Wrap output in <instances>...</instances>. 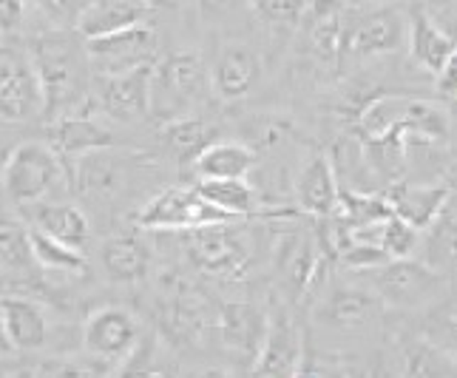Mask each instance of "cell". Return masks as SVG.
I'll return each instance as SVG.
<instances>
[{
    "instance_id": "cell-38",
    "label": "cell",
    "mask_w": 457,
    "mask_h": 378,
    "mask_svg": "<svg viewBox=\"0 0 457 378\" xmlns=\"http://www.w3.org/2000/svg\"><path fill=\"white\" fill-rule=\"evenodd\" d=\"M420 9L429 14V21H435L446 35L457 40V0H429Z\"/></svg>"
},
{
    "instance_id": "cell-41",
    "label": "cell",
    "mask_w": 457,
    "mask_h": 378,
    "mask_svg": "<svg viewBox=\"0 0 457 378\" xmlns=\"http://www.w3.org/2000/svg\"><path fill=\"white\" fill-rule=\"evenodd\" d=\"M346 0H307L304 14L312 23H324V21H336L344 14Z\"/></svg>"
},
{
    "instance_id": "cell-32",
    "label": "cell",
    "mask_w": 457,
    "mask_h": 378,
    "mask_svg": "<svg viewBox=\"0 0 457 378\" xmlns=\"http://www.w3.org/2000/svg\"><path fill=\"white\" fill-rule=\"evenodd\" d=\"M420 236L423 231L412 228L401 216L392 214L381 228V248L386 250L389 259H406L415 256V250L420 248Z\"/></svg>"
},
{
    "instance_id": "cell-51",
    "label": "cell",
    "mask_w": 457,
    "mask_h": 378,
    "mask_svg": "<svg viewBox=\"0 0 457 378\" xmlns=\"http://www.w3.org/2000/svg\"><path fill=\"white\" fill-rule=\"evenodd\" d=\"M0 40H4V38H0ZM0 55H4V52H0Z\"/></svg>"
},
{
    "instance_id": "cell-21",
    "label": "cell",
    "mask_w": 457,
    "mask_h": 378,
    "mask_svg": "<svg viewBox=\"0 0 457 378\" xmlns=\"http://www.w3.org/2000/svg\"><path fill=\"white\" fill-rule=\"evenodd\" d=\"M452 197L449 185H395L389 191V208L403 223L418 231H427L435 219L444 214Z\"/></svg>"
},
{
    "instance_id": "cell-10",
    "label": "cell",
    "mask_w": 457,
    "mask_h": 378,
    "mask_svg": "<svg viewBox=\"0 0 457 378\" xmlns=\"http://www.w3.org/2000/svg\"><path fill=\"white\" fill-rule=\"evenodd\" d=\"M267 324H270V316L250 302H228L219 307L213 319L219 344L230 353V358L247 367H253L262 353Z\"/></svg>"
},
{
    "instance_id": "cell-7",
    "label": "cell",
    "mask_w": 457,
    "mask_h": 378,
    "mask_svg": "<svg viewBox=\"0 0 457 378\" xmlns=\"http://www.w3.org/2000/svg\"><path fill=\"white\" fill-rule=\"evenodd\" d=\"M219 223H236V219L219 214L213 205L196 194V188H168V191L151 197L137 214V228L162 233H185Z\"/></svg>"
},
{
    "instance_id": "cell-9",
    "label": "cell",
    "mask_w": 457,
    "mask_h": 378,
    "mask_svg": "<svg viewBox=\"0 0 457 378\" xmlns=\"http://www.w3.org/2000/svg\"><path fill=\"white\" fill-rule=\"evenodd\" d=\"M46 114V94L29 55H0V120L31 122Z\"/></svg>"
},
{
    "instance_id": "cell-47",
    "label": "cell",
    "mask_w": 457,
    "mask_h": 378,
    "mask_svg": "<svg viewBox=\"0 0 457 378\" xmlns=\"http://www.w3.org/2000/svg\"><path fill=\"white\" fill-rule=\"evenodd\" d=\"M9 154H12V148H6V146H0V177H4V171H6V163H9Z\"/></svg>"
},
{
    "instance_id": "cell-24",
    "label": "cell",
    "mask_w": 457,
    "mask_h": 378,
    "mask_svg": "<svg viewBox=\"0 0 457 378\" xmlns=\"http://www.w3.org/2000/svg\"><path fill=\"white\" fill-rule=\"evenodd\" d=\"M253 165L256 151L247 143H233V139H213L194 160L199 180H239L247 177Z\"/></svg>"
},
{
    "instance_id": "cell-28",
    "label": "cell",
    "mask_w": 457,
    "mask_h": 378,
    "mask_svg": "<svg viewBox=\"0 0 457 378\" xmlns=\"http://www.w3.org/2000/svg\"><path fill=\"white\" fill-rule=\"evenodd\" d=\"M420 259L444 276H457V219L440 214L420 236Z\"/></svg>"
},
{
    "instance_id": "cell-29",
    "label": "cell",
    "mask_w": 457,
    "mask_h": 378,
    "mask_svg": "<svg viewBox=\"0 0 457 378\" xmlns=\"http://www.w3.org/2000/svg\"><path fill=\"white\" fill-rule=\"evenodd\" d=\"M398 367L406 378H449V361L435 341L406 339L398 350Z\"/></svg>"
},
{
    "instance_id": "cell-42",
    "label": "cell",
    "mask_w": 457,
    "mask_h": 378,
    "mask_svg": "<svg viewBox=\"0 0 457 378\" xmlns=\"http://www.w3.org/2000/svg\"><path fill=\"white\" fill-rule=\"evenodd\" d=\"M129 365V361H125ZM117 378H177L168 367H160V365H139V367H122V373Z\"/></svg>"
},
{
    "instance_id": "cell-30",
    "label": "cell",
    "mask_w": 457,
    "mask_h": 378,
    "mask_svg": "<svg viewBox=\"0 0 457 378\" xmlns=\"http://www.w3.org/2000/svg\"><path fill=\"white\" fill-rule=\"evenodd\" d=\"M35 265L31 256V231L18 216L0 214V267L6 273L29 271Z\"/></svg>"
},
{
    "instance_id": "cell-45",
    "label": "cell",
    "mask_w": 457,
    "mask_h": 378,
    "mask_svg": "<svg viewBox=\"0 0 457 378\" xmlns=\"http://www.w3.org/2000/svg\"><path fill=\"white\" fill-rule=\"evenodd\" d=\"M12 344H9V336H6V327H4V313H0V358L4 356H12Z\"/></svg>"
},
{
    "instance_id": "cell-1",
    "label": "cell",
    "mask_w": 457,
    "mask_h": 378,
    "mask_svg": "<svg viewBox=\"0 0 457 378\" xmlns=\"http://www.w3.org/2000/svg\"><path fill=\"white\" fill-rule=\"evenodd\" d=\"M40 86L46 94V117L60 120L69 114L91 112L94 97L88 91L91 63L86 55V40L74 43L66 35H43L29 52ZM97 108V105H94Z\"/></svg>"
},
{
    "instance_id": "cell-22",
    "label": "cell",
    "mask_w": 457,
    "mask_h": 378,
    "mask_svg": "<svg viewBox=\"0 0 457 378\" xmlns=\"http://www.w3.org/2000/svg\"><path fill=\"white\" fill-rule=\"evenodd\" d=\"M276 265H278L281 281L287 285V290L293 296H302L319 281L321 256H319V248H315L307 236L293 233V236H285V239H281V245L276 250Z\"/></svg>"
},
{
    "instance_id": "cell-26",
    "label": "cell",
    "mask_w": 457,
    "mask_h": 378,
    "mask_svg": "<svg viewBox=\"0 0 457 378\" xmlns=\"http://www.w3.org/2000/svg\"><path fill=\"white\" fill-rule=\"evenodd\" d=\"M160 139L165 143V148L173 160H179V163L191 160L194 163L196 156L216 139V129L208 120L182 114V117H173V120L162 122Z\"/></svg>"
},
{
    "instance_id": "cell-20",
    "label": "cell",
    "mask_w": 457,
    "mask_h": 378,
    "mask_svg": "<svg viewBox=\"0 0 457 378\" xmlns=\"http://www.w3.org/2000/svg\"><path fill=\"white\" fill-rule=\"evenodd\" d=\"M29 228H35V231L52 236V239H57L62 245L77 248V250H86L88 236H91L88 216L71 202H49L46 199V202L31 205Z\"/></svg>"
},
{
    "instance_id": "cell-40",
    "label": "cell",
    "mask_w": 457,
    "mask_h": 378,
    "mask_svg": "<svg viewBox=\"0 0 457 378\" xmlns=\"http://www.w3.org/2000/svg\"><path fill=\"white\" fill-rule=\"evenodd\" d=\"M435 88L444 100H457V49L449 55L444 69L435 74Z\"/></svg>"
},
{
    "instance_id": "cell-3",
    "label": "cell",
    "mask_w": 457,
    "mask_h": 378,
    "mask_svg": "<svg viewBox=\"0 0 457 378\" xmlns=\"http://www.w3.org/2000/svg\"><path fill=\"white\" fill-rule=\"evenodd\" d=\"M62 177H66L62 160L49 143H23L12 148L0 182L12 202L31 208V205L52 199Z\"/></svg>"
},
{
    "instance_id": "cell-23",
    "label": "cell",
    "mask_w": 457,
    "mask_h": 378,
    "mask_svg": "<svg viewBox=\"0 0 457 378\" xmlns=\"http://www.w3.org/2000/svg\"><path fill=\"white\" fill-rule=\"evenodd\" d=\"M409 55L418 63L423 71L437 74L444 69V63L449 60V55L457 49V40L452 35H446L435 21H429V14L420 6L409 14Z\"/></svg>"
},
{
    "instance_id": "cell-13",
    "label": "cell",
    "mask_w": 457,
    "mask_h": 378,
    "mask_svg": "<svg viewBox=\"0 0 457 378\" xmlns=\"http://www.w3.org/2000/svg\"><path fill=\"white\" fill-rule=\"evenodd\" d=\"M259 77L262 60L245 43H225L208 66L211 91L222 103H236L245 100L247 94H253V88L259 86Z\"/></svg>"
},
{
    "instance_id": "cell-33",
    "label": "cell",
    "mask_w": 457,
    "mask_h": 378,
    "mask_svg": "<svg viewBox=\"0 0 457 378\" xmlns=\"http://www.w3.org/2000/svg\"><path fill=\"white\" fill-rule=\"evenodd\" d=\"M256 18L270 26H293L304 18L307 0H250Z\"/></svg>"
},
{
    "instance_id": "cell-15",
    "label": "cell",
    "mask_w": 457,
    "mask_h": 378,
    "mask_svg": "<svg viewBox=\"0 0 457 378\" xmlns=\"http://www.w3.org/2000/svg\"><path fill=\"white\" fill-rule=\"evenodd\" d=\"M0 313H4V327L14 353H31L46 348L52 336V319L37 298L6 293L0 296Z\"/></svg>"
},
{
    "instance_id": "cell-12",
    "label": "cell",
    "mask_w": 457,
    "mask_h": 378,
    "mask_svg": "<svg viewBox=\"0 0 457 378\" xmlns=\"http://www.w3.org/2000/svg\"><path fill=\"white\" fill-rule=\"evenodd\" d=\"M156 66H139L122 74L94 77V105L114 120H139L151 114V86Z\"/></svg>"
},
{
    "instance_id": "cell-36",
    "label": "cell",
    "mask_w": 457,
    "mask_h": 378,
    "mask_svg": "<svg viewBox=\"0 0 457 378\" xmlns=\"http://www.w3.org/2000/svg\"><path fill=\"white\" fill-rule=\"evenodd\" d=\"M35 6L49 18L54 26H77L88 0H35Z\"/></svg>"
},
{
    "instance_id": "cell-5",
    "label": "cell",
    "mask_w": 457,
    "mask_h": 378,
    "mask_svg": "<svg viewBox=\"0 0 457 378\" xmlns=\"http://www.w3.org/2000/svg\"><path fill=\"white\" fill-rule=\"evenodd\" d=\"M143 341V322L131 310L103 305L83 322V350L103 367L125 365Z\"/></svg>"
},
{
    "instance_id": "cell-14",
    "label": "cell",
    "mask_w": 457,
    "mask_h": 378,
    "mask_svg": "<svg viewBox=\"0 0 457 378\" xmlns=\"http://www.w3.org/2000/svg\"><path fill=\"white\" fill-rule=\"evenodd\" d=\"M304 356V339L287 313H276L267 324V336L262 344V353L253 365L250 378H293L298 361Z\"/></svg>"
},
{
    "instance_id": "cell-16",
    "label": "cell",
    "mask_w": 457,
    "mask_h": 378,
    "mask_svg": "<svg viewBox=\"0 0 457 378\" xmlns=\"http://www.w3.org/2000/svg\"><path fill=\"white\" fill-rule=\"evenodd\" d=\"M114 139H117L114 131L105 129L91 112H80V114H69V117H60L52 122L49 146L54 148L60 160L80 163L83 156H88L94 151L112 148Z\"/></svg>"
},
{
    "instance_id": "cell-25",
    "label": "cell",
    "mask_w": 457,
    "mask_h": 378,
    "mask_svg": "<svg viewBox=\"0 0 457 378\" xmlns=\"http://www.w3.org/2000/svg\"><path fill=\"white\" fill-rule=\"evenodd\" d=\"M194 188L204 202L213 205L219 214H225L230 219L253 216L262 208L259 191L245 177H239V180H199Z\"/></svg>"
},
{
    "instance_id": "cell-27",
    "label": "cell",
    "mask_w": 457,
    "mask_h": 378,
    "mask_svg": "<svg viewBox=\"0 0 457 378\" xmlns=\"http://www.w3.org/2000/svg\"><path fill=\"white\" fill-rule=\"evenodd\" d=\"M103 265L114 281H137L151 271V248L139 236H112L103 245Z\"/></svg>"
},
{
    "instance_id": "cell-44",
    "label": "cell",
    "mask_w": 457,
    "mask_h": 378,
    "mask_svg": "<svg viewBox=\"0 0 457 378\" xmlns=\"http://www.w3.org/2000/svg\"><path fill=\"white\" fill-rule=\"evenodd\" d=\"M194 378H239V375L230 373V370H222V367H208V370L196 373Z\"/></svg>"
},
{
    "instance_id": "cell-8",
    "label": "cell",
    "mask_w": 457,
    "mask_h": 378,
    "mask_svg": "<svg viewBox=\"0 0 457 378\" xmlns=\"http://www.w3.org/2000/svg\"><path fill=\"white\" fill-rule=\"evenodd\" d=\"M86 55L91 63L94 77L122 74L139 66H156L160 57V38L148 23L114 31L105 38L86 40Z\"/></svg>"
},
{
    "instance_id": "cell-34",
    "label": "cell",
    "mask_w": 457,
    "mask_h": 378,
    "mask_svg": "<svg viewBox=\"0 0 457 378\" xmlns=\"http://www.w3.org/2000/svg\"><path fill=\"white\" fill-rule=\"evenodd\" d=\"M432 341L440 350H457V298L452 302H437L429 313Z\"/></svg>"
},
{
    "instance_id": "cell-46",
    "label": "cell",
    "mask_w": 457,
    "mask_h": 378,
    "mask_svg": "<svg viewBox=\"0 0 457 378\" xmlns=\"http://www.w3.org/2000/svg\"><path fill=\"white\" fill-rule=\"evenodd\" d=\"M148 9H177L182 6V0H145Z\"/></svg>"
},
{
    "instance_id": "cell-39",
    "label": "cell",
    "mask_w": 457,
    "mask_h": 378,
    "mask_svg": "<svg viewBox=\"0 0 457 378\" xmlns=\"http://www.w3.org/2000/svg\"><path fill=\"white\" fill-rule=\"evenodd\" d=\"M29 14V0H0V38L14 35Z\"/></svg>"
},
{
    "instance_id": "cell-4",
    "label": "cell",
    "mask_w": 457,
    "mask_h": 378,
    "mask_svg": "<svg viewBox=\"0 0 457 378\" xmlns=\"http://www.w3.org/2000/svg\"><path fill=\"white\" fill-rule=\"evenodd\" d=\"M208 88L211 80L204 60L196 52H173L154 69L151 112H162L165 120L182 117Z\"/></svg>"
},
{
    "instance_id": "cell-18",
    "label": "cell",
    "mask_w": 457,
    "mask_h": 378,
    "mask_svg": "<svg viewBox=\"0 0 457 378\" xmlns=\"http://www.w3.org/2000/svg\"><path fill=\"white\" fill-rule=\"evenodd\" d=\"M148 12L151 9L145 0H88L74 29L83 40L105 38L114 31L148 23Z\"/></svg>"
},
{
    "instance_id": "cell-11",
    "label": "cell",
    "mask_w": 457,
    "mask_h": 378,
    "mask_svg": "<svg viewBox=\"0 0 457 378\" xmlns=\"http://www.w3.org/2000/svg\"><path fill=\"white\" fill-rule=\"evenodd\" d=\"M409 38V18L398 6L364 12L344 31V52L355 57H378L401 49Z\"/></svg>"
},
{
    "instance_id": "cell-31",
    "label": "cell",
    "mask_w": 457,
    "mask_h": 378,
    "mask_svg": "<svg viewBox=\"0 0 457 378\" xmlns=\"http://www.w3.org/2000/svg\"><path fill=\"white\" fill-rule=\"evenodd\" d=\"M31 231V256L35 265L43 267L46 273H80L86 271V254L71 245H62L52 236H46L35 228Z\"/></svg>"
},
{
    "instance_id": "cell-2",
    "label": "cell",
    "mask_w": 457,
    "mask_h": 378,
    "mask_svg": "<svg viewBox=\"0 0 457 378\" xmlns=\"http://www.w3.org/2000/svg\"><path fill=\"white\" fill-rule=\"evenodd\" d=\"M370 276V290L389 307L423 310L444 302L449 293V276L435 271L423 259H389L364 271Z\"/></svg>"
},
{
    "instance_id": "cell-50",
    "label": "cell",
    "mask_w": 457,
    "mask_h": 378,
    "mask_svg": "<svg viewBox=\"0 0 457 378\" xmlns=\"http://www.w3.org/2000/svg\"><path fill=\"white\" fill-rule=\"evenodd\" d=\"M4 378H31V373H9V375H4Z\"/></svg>"
},
{
    "instance_id": "cell-6",
    "label": "cell",
    "mask_w": 457,
    "mask_h": 378,
    "mask_svg": "<svg viewBox=\"0 0 457 378\" xmlns=\"http://www.w3.org/2000/svg\"><path fill=\"white\" fill-rule=\"evenodd\" d=\"M185 254L199 273L239 279L250 267V245L233 223L185 231Z\"/></svg>"
},
{
    "instance_id": "cell-43",
    "label": "cell",
    "mask_w": 457,
    "mask_h": 378,
    "mask_svg": "<svg viewBox=\"0 0 457 378\" xmlns=\"http://www.w3.org/2000/svg\"><path fill=\"white\" fill-rule=\"evenodd\" d=\"M202 12L211 14V18H219V14H230L236 6H242V0H199Z\"/></svg>"
},
{
    "instance_id": "cell-19",
    "label": "cell",
    "mask_w": 457,
    "mask_h": 378,
    "mask_svg": "<svg viewBox=\"0 0 457 378\" xmlns=\"http://www.w3.org/2000/svg\"><path fill=\"white\" fill-rule=\"evenodd\" d=\"M381 305L384 302L370 288L341 285L324 296V302L319 307V319L338 330H358L367 327L381 313Z\"/></svg>"
},
{
    "instance_id": "cell-48",
    "label": "cell",
    "mask_w": 457,
    "mask_h": 378,
    "mask_svg": "<svg viewBox=\"0 0 457 378\" xmlns=\"http://www.w3.org/2000/svg\"><path fill=\"white\" fill-rule=\"evenodd\" d=\"M446 185L452 188V191H454V188H457V163L449 168V180H446Z\"/></svg>"
},
{
    "instance_id": "cell-49",
    "label": "cell",
    "mask_w": 457,
    "mask_h": 378,
    "mask_svg": "<svg viewBox=\"0 0 457 378\" xmlns=\"http://www.w3.org/2000/svg\"><path fill=\"white\" fill-rule=\"evenodd\" d=\"M4 290H6V271L0 267V296H4Z\"/></svg>"
},
{
    "instance_id": "cell-35",
    "label": "cell",
    "mask_w": 457,
    "mask_h": 378,
    "mask_svg": "<svg viewBox=\"0 0 457 378\" xmlns=\"http://www.w3.org/2000/svg\"><path fill=\"white\" fill-rule=\"evenodd\" d=\"M293 378H350V375H346L341 361L329 358V356H321V353L304 350V356H302V361H298Z\"/></svg>"
},
{
    "instance_id": "cell-17",
    "label": "cell",
    "mask_w": 457,
    "mask_h": 378,
    "mask_svg": "<svg viewBox=\"0 0 457 378\" xmlns=\"http://www.w3.org/2000/svg\"><path fill=\"white\" fill-rule=\"evenodd\" d=\"M341 185L336 180L333 163L327 154H312L307 165L298 171L295 177V202L298 211H304L310 216H336L341 208Z\"/></svg>"
},
{
    "instance_id": "cell-37",
    "label": "cell",
    "mask_w": 457,
    "mask_h": 378,
    "mask_svg": "<svg viewBox=\"0 0 457 378\" xmlns=\"http://www.w3.org/2000/svg\"><path fill=\"white\" fill-rule=\"evenodd\" d=\"M31 378H97V367L71 358H49L31 373Z\"/></svg>"
}]
</instances>
